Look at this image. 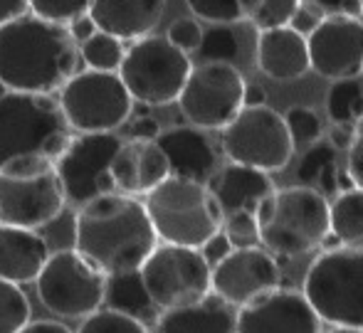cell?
<instances>
[{"label":"cell","mask_w":363,"mask_h":333,"mask_svg":"<svg viewBox=\"0 0 363 333\" xmlns=\"http://www.w3.org/2000/svg\"><path fill=\"white\" fill-rule=\"evenodd\" d=\"M158 237L139 198L101 193L74 213V249L101 274L139 271Z\"/></svg>","instance_id":"cell-1"},{"label":"cell","mask_w":363,"mask_h":333,"mask_svg":"<svg viewBox=\"0 0 363 333\" xmlns=\"http://www.w3.org/2000/svg\"><path fill=\"white\" fill-rule=\"evenodd\" d=\"M79 50L67 28L35 15L0 25V84L5 91L52 94L77 72Z\"/></svg>","instance_id":"cell-2"},{"label":"cell","mask_w":363,"mask_h":333,"mask_svg":"<svg viewBox=\"0 0 363 333\" xmlns=\"http://www.w3.org/2000/svg\"><path fill=\"white\" fill-rule=\"evenodd\" d=\"M259 247L274 257H301L329 237V200L316 188H274L255 210Z\"/></svg>","instance_id":"cell-3"},{"label":"cell","mask_w":363,"mask_h":333,"mask_svg":"<svg viewBox=\"0 0 363 333\" xmlns=\"http://www.w3.org/2000/svg\"><path fill=\"white\" fill-rule=\"evenodd\" d=\"M74 133L52 94H0V168L15 158L40 156L57 163Z\"/></svg>","instance_id":"cell-4"},{"label":"cell","mask_w":363,"mask_h":333,"mask_svg":"<svg viewBox=\"0 0 363 333\" xmlns=\"http://www.w3.org/2000/svg\"><path fill=\"white\" fill-rule=\"evenodd\" d=\"M156 237L166 244L201 249L223 225L216 198L206 183L168 176L144 200Z\"/></svg>","instance_id":"cell-5"},{"label":"cell","mask_w":363,"mask_h":333,"mask_svg":"<svg viewBox=\"0 0 363 333\" xmlns=\"http://www.w3.org/2000/svg\"><path fill=\"white\" fill-rule=\"evenodd\" d=\"M301 294L319 321L363 331V247L324 249L306 269Z\"/></svg>","instance_id":"cell-6"},{"label":"cell","mask_w":363,"mask_h":333,"mask_svg":"<svg viewBox=\"0 0 363 333\" xmlns=\"http://www.w3.org/2000/svg\"><path fill=\"white\" fill-rule=\"evenodd\" d=\"M62 181L52 161L25 156L0 168V225L40 230L62 215Z\"/></svg>","instance_id":"cell-7"},{"label":"cell","mask_w":363,"mask_h":333,"mask_svg":"<svg viewBox=\"0 0 363 333\" xmlns=\"http://www.w3.org/2000/svg\"><path fill=\"white\" fill-rule=\"evenodd\" d=\"M72 133H114L129 121L134 99L116 72H74L57 96Z\"/></svg>","instance_id":"cell-8"},{"label":"cell","mask_w":363,"mask_h":333,"mask_svg":"<svg viewBox=\"0 0 363 333\" xmlns=\"http://www.w3.org/2000/svg\"><path fill=\"white\" fill-rule=\"evenodd\" d=\"M191 57L161 35H146L126 47L119 79L134 101L146 106L173 104L191 74Z\"/></svg>","instance_id":"cell-9"},{"label":"cell","mask_w":363,"mask_h":333,"mask_svg":"<svg viewBox=\"0 0 363 333\" xmlns=\"http://www.w3.org/2000/svg\"><path fill=\"white\" fill-rule=\"evenodd\" d=\"M220 146L230 163L257 168L264 173L282 171L294 158L284 116L272 106H242L225 129H220Z\"/></svg>","instance_id":"cell-10"},{"label":"cell","mask_w":363,"mask_h":333,"mask_svg":"<svg viewBox=\"0 0 363 333\" xmlns=\"http://www.w3.org/2000/svg\"><path fill=\"white\" fill-rule=\"evenodd\" d=\"M35 286L40 304L50 314L82 321L104 304L106 274L86 262L77 249H57L50 252Z\"/></svg>","instance_id":"cell-11"},{"label":"cell","mask_w":363,"mask_h":333,"mask_svg":"<svg viewBox=\"0 0 363 333\" xmlns=\"http://www.w3.org/2000/svg\"><path fill=\"white\" fill-rule=\"evenodd\" d=\"M148 299L156 309L196 304L211 294V264L201 249L181 244H156L139 269Z\"/></svg>","instance_id":"cell-12"},{"label":"cell","mask_w":363,"mask_h":333,"mask_svg":"<svg viewBox=\"0 0 363 333\" xmlns=\"http://www.w3.org/2000/svg\"><path fill=\"white\" fill-rule=\"evenodd\" d=\"M245 77L230 62H201L191 67L178 94L186 121L203 131H220L245 106Z\"/></svg>","instance_id":"cell-13"},{"label":"cell","mask_w":363,"mask_h":333,"mask_svg":"<svg viewBox=\"0 0 363 333\" xmlns=\"http://www.w3.org/2000/svg\"><path fill=\"white\" fill-rule=\"evenodd\" d=\"M119 143L121 138L116 133H77L69 148L55 163L67 203L79 208L101 193H114L109 163Z\"/></svg>","instance_id":"cell-14"},{"label":"cell","mask_w":363,"mask_h":333,"mask_svg":"<svg viewBox=\"0 0 363 333\" xmlns=\"http://www.w3.org/2000/svg\"><path fill=\"white\" fill-rule=\"evenodd\" d=\"M282 269L274 254L264 247H233L228 257L211 266V291L233 309L252 304L255 299L279 289Z\"/></svg>","instance_id":"cell-15"},{"label":"cell","mask_w":363,"mask_h":333,"mask_svg":"<svg viewBox=\"0 0 363 333\" xmlns=\"http://www.w3.org/2000/svg\"><path fill=\"white\" fill-rule=\"evenodd\" d=\"M309 69L324 79H351L363 72V23L349 15L321 18L306 35Z\"/></svg>","instance_id":"cell-16"},{"label":"cell","mask_w":363,"mask_h":333,"mask_svg":"<svg viewBox=\"0 0 363 333\" xmlns=\"http://www.w3.org/2000/svg\"><path fill=\"white\" fill-rule=\"evenodd\" d=\"M235 333H321V321L301 291L274 289L238 309Z\"/></svg>","instance_id":"cell-17"},{"label":"cell","mask_w":363,"mask_h":333,"mask_svg":"<svg viewBox=\"0 0 363 333\" xmlns=\"http://www.w3.org/2000/svg\"><path fill=\"white\" fill-rule=\"evenodd\" d=\"M171 176L166 153L156 141L146 138H129L121 141L109 163V178L114 193L131 198L148 196L156 186H161Z\"/></svg>","instance_id":"cell-18"},{"label":"cell","mask_w":363,"mask_h":333,"mask_svg":"<svg viewBox=\"0 0 363 333\" xmlns=\"http://www.w3.org/2000/svg\"><path fill=\"white\" fill-rule=\"evenodd\" d=\"M156 143L166 153L171 176L208 183L218 171V153L213 141L196 126H173L156 136Z\"/></svg>","instance_id":"cell-19"},{"label":"cell","mask_w":363,"mask_h":333,"mask_svg":"<svg viewBox=\"0 0 363 333\" xmlns=\"http://www.w3.org/2000/svg\"><path fill=\"white\" fill-rule=\"evenodd\" d=\"M255 60L264 77L274 81H294L309 72V52L306 38L294 28L257 30L255 43Z\"/></svg>","instance_id":"cell-20"},{"label":"cell","mask_w":363,"mask_h":333,"mask_svg":"<svg viewBox=\"0 0 363 333\" xmlns=\"http://www.w3.org/2000/svg\"><path fill=\"white\" fill-rule=\"evenodd\" d=\"M166 0H91L89 18L96 30L116 40H141L161 23Z\"/></svg>","instance_id":"cell-21"},{"label":"cell","mask_w":363,"mask_h":333,"mask_svg":"<svg viewBox=\"0 0 363 333\" xmlns=\"http://www.w3.org/2000/svg\"><path fill=\"white\" fill-rule=\"evenodd\" d=\"M206 186L216 198L223 218L230 213H255L257 205L274 191L269 173L240 163L218 168Z\"/></svg>","instance_id":"cell-22"},{"label":"cell","mask_w":363,"mask_h":333,"mask_svg":"<svg viewBox=\"0 0 363 333\" xmlns=\"http://www.w3.org/2000/svg\"><path fill=\"white\" fill-rule=\"evenodd\" d=\"M50 257L48 239L35 230L0 225V279L10 284H30L38 279Z\"/></svg>","instance_id":"cell-23"},{"label":"cell","mask_w":363,"mask_h":333,"mask_svg":"<svg viewBox=\"0 0 363 333\" xmlns=\"http://www.w3.org/2000/svg\"><path fill=\"white\" fill-rule=\"evenodd\" d=\"M238 311L220 301L216 294L196 304L161 311L156 319V333H235Z\"/></svg>","instance_id":"cell-24"},{"label":"cell","mask_w":363,"mask_h":333,"mask_svg":"<svg viewBox=\"0 0 363 333\" xmlns=\"http://www.w3.org/2000/svg\"><path fill=\"white\" fill-rule=\"evenodd\" d=\"M329 232L344 247H363V188L336 193L329 205Z\"/></svg>","instance_id":"cell-25"},{"label":"cell","mask_w":363,"mask_h":333,"mask_svg":"<svg viewBox=\"0 0 363 333\" xmlns=\"http://www.w3.org/2000/svg\"><path fill=\"white\" fill-rule=\"evenodd\" d=\"M104 301L109 304V309L121 311L129 316H148L156 306L148 299L144 284H141L139 271H129V274H114L106 276V289H104Z\"/></svg>","instance_id":"cell-26"},{"label":"cell","mask_w":363,"mask_h":333,"mask_svg":"<svg viewBox=\"0 0 363 333\" xmlns=\"http://www.w3.org/2000/svg\"><path fill=\"white\" fill-rule=\"evenodd\" d=\"M326 111L334 124L354 126L363 116V84L359 77L331 81L326 91Z\"/></svg>","instance_id":"cell-27"},{"label":"cell","mask_w":363,"mask_h":333,"mask_svg":"<svg viewBox=\"0 0 363 333\" xmlns=\"http://www.w3.org/2000/svg\"><path fill=\"white\" fill-rule=\"evenodd\" d=\"M77 50H79V60L86 64V69L96 72H119L121 60H124L126 52L121 40H116L114 35L101 33V30H96L82 45H77Z\"/></svg>","instance_id":"cell-28"},{"label":"cell","mask_w":363,"mask_h":333,"mask_svg":"<svg viewBox=\"0 0 363 333\" xmlns=\"http://www.w3.org/2000/svg\"><path fill=\"white\" fill-rule=\"evenodd\" d=\"M203 62H230L240 57V38L233 25H211L203 30L201 47L196 50Z\"/></svg>","instance_id":"cell-29"},{"label":"cell","mask_w":363,"mask_h":333,"mask_svg":"<svg viewBox=\"0 0 363 333\" xmlns=\"http://www.w3.org/2000/svg\"><path fill=\"white\" fill-rule=\"evenodd\" d=\"M30 299L23 286L0 279V333H18L30 321Z\"/></svg>","instance_id":"cell-30"},{"label":"cell","mask_w":363,"mask_h":333,"mask_svg":"<svg viewBox=\"0 0 363 333\" xmlns=\"http://www.w3.org/2000/svg\"><path fill=\"white\" fill-rule=\"evenodd\" d=\"M74 333H148L146 324L136 316L121 314L114 309H96L84 316Z\"/></svg>","instance_id":"cell-31"},{"label":"cell","mask_w":363,"mask_h":333,"mask_svg":"<svg viewBox=\"0 0 363 333\" xmlns=\"http://www.w3.org/2000/svg\"><path fill=\"white\" fill-rule=\"evenodd\" d=\"M329 166H336V148L329 141H316L306 148V153L301 156L299 166H296V181L301 186L314 188L319 176Z\"/></svg>","instance_id":"cell-32"},{"label":"cell","mask_w":363,"mask_h":333,"mask_svg":"<svg viewBox=\"0 0 363 333\" xmlns=\"http://www.w3.org/2000/svg\"><path fill=\"white\" fill-rule=\"evenodd\" d=\"M91 0H30V15L67 28L72 20L89 13Z\"/></svg>","instance_id":"cell-33"},{"label":"cell","mask_w":363,"mask_h":333,"mask_svg":"<svg viewBox=\"0 0 363 333\" xmlns=\"http://www.w3.org/2000/svg\"><path fill=\"white\" fill-rule=\"evenodd\" d=\"M284 124L289 129V136L294 143H311L321 141V133H324V124H321L319 114L309 106H289L287 114H284Z\"/></svg>","instance_id":"cell-34"},{"label":"cell","mask_w":363,"mask_h":333,"mask_svg":"<svg viewBox=\"0 0 363 333\" xmlns=\"http://www.w3.org/2000/svg\"><path fill=\"white\" fill-rule=\"evenodd\" d=\"M186 5L198 20L211 25H235L245 20L238 0H186Z\"/></svg>","instance_id":"cell-35"},{"label":"cell","mask_w":363,"mask_h":333,"mask_svg":"<svg viewBox=\"0 0 363 333\" xmlns=\"http://www.w3.org/2000/svg\"><path fill=\"white\" fill-rule=\"evenodd\" d=\"M299 8H301V0H262L257 13L250 18V23L257 30L284 28V25L291 23V18H294Z\"/></svg>","instance_id":"cell-36"},{"label":"cell","mask_w":363,"mask_h":333,"mask_svg":"<svg viewBox=\"0 0 363 333\" xmlns=\"http://www.w3.org/2000/svg\"><path fill=\"white\" fill-rule=\"evenodd\" d=\"M220 230H223V235L230 239V244H233V247H255V244H259L257 220H255V213H230V215H225Z\"/></svg>","instance_id":"cell-37"},{"label":"cell","mask_w":363,"mask_h":333,"mask_svg":"<svg viewBox=\"0 0 363 333\" xmlns=\"http://www.w3.org/2000/svg\"><path fill=\"white\" fill-rule=\"evenodd\" d=\"M168 43L176 45L181 52L191 55L201 47V40H203V28L201 23H196L193 18H178L176 23L168 28Z\"/></svg>","instance_id":"cell-38"},{"label":"cell","mask_w":363,"mask_h":333,"mask_svg":"<svg viewBox=\"0 0 363 333\" xmlns=\"http://www.w3.org/2000/svg\"><path fill=\"white\" fill-rule=\"evenodd\" d=\"M346 151H349V158H346L344 171L351 176L356 188H363V116L354 124V136Z\"/></svg>","instance_id":"cell-39"},{"label":"cell","mask_w":363,"mask_h":333,"mask_svg":"<svg viewBox=\"0 0 363 333\" xmlns=\"http://www.w3.org/2000/svg\"><path fill=\"white\" fill-rule=\"evenodd\" d=\"M301 5L311 8L321 18H334V15L359 18L361 15V0H301Z\"/></svg>","instance_id":"cell-40"},{"label":"cell","mask_w":363,"mask_h":333,"mask_svg":"<svg viewBox=\"0 0 363 333\" xmlns=\"http://www.w3.org/2000/svg\"><path fill=\"white\" fill-rule=\"evenodd\" d=\"M230 249H233V244H230V239L225 237L223 230H220V232H216L211 239H208L206 244H203V247H201V254L206 257V262H208V264L216 266V264L220 262V259L228 257Z\"/></svg>","instance_id":"cell-41"},{"label":"cell","mask_w":363,"mask_h":333,"mask_svg":"<svg viewBox=\"0 0 363 333\" xmlns=\"http://www.w3.org/2000/svg\"><path fill=\"white\" fill-rule=\"evenodd\" d=\"M319 20H321V15H316L311 8H306V5H301V8L296 10V15H294V18H291L289 28H294L296 33H299V35H304V38H306V35H309L311 30L316 28V23H319Z\"/></svg>","instance_id":"cell-42"},{"label":"cell","mask_w":363,"mask_h":333,"mask_svg":"<svg viewBox=\"0 0 363 333\" xmlns=\"http://www.w3.org/2000/svg\"><path fill=\"white\" fill-rule=\"evenodd\" d=\"M67 33H69V38H72L77 45H82L84 40H89L91 35L96 33V25H94V20H91L89 15H82V18H77V20H72V23L67 25Z\"/></svg>","instance_id":"cell-43"},{"label":"cell","mask_w":363,"mask_h":333,"mask_svg":"<svg viewBox=\"0 0 363 333\" xmlns=\"http://www.w3.org/2000/svg\"><path fill=\"white\" fill-rule=\"evenodd\" d=\"M161 133V126L153 116H139L131 124V138H146V141H156V136Z\"/></svg>","instance_id":"cell-44"},{"label":"cell","mask_w":363,"mask_h":333,"mask_svg":"<svg viewBox=\"0 0 363 333\" xmlns=\"http://www.w3.org/2000/svg\"><path fill=\"white\" fill-rule=\"evenodd\" d=\"M30 13V0H0V25Z\"/></svg>","instance_id":"cell-45"},{"label":"cell","mask_w":363,"mask_h":333,"mask_svg":"<svg viewBox=\"0 0 363 333\" xmlns=\"http://www.w3.org/2000/svg\"><path fill=\"white\" fill-rule=\"evenodd\" d=\"M336 178H339V166H329L324 173L319 176V181H316V191L321 193V196H336L339 193V183H336Z\"/></svg>","instance_id":"cell-46"},{"label":"cell","mask_w":363,"mask_h":333,"mask_svg":"<svg viewBox=\"0 0 363 333\" xmlns=\"http://www.w3.org/2000/svg\"><path fill=\"white\" fill-rule=\"evenodd\" d=\"M351 136H354V126L349 124H334L329 129V143L336 151H346L351 143Z\"/></svg>","instance_id":"cell-47"},{"label":"cell","mask_w":363,"mask_h":333,"mask_svg":"<svg viewBox=\"0 0 363 333\" xmlns=\"http://www.w3.org/2000/svg\"><path fill=\"white\" fill-rule=\"evenodd\" d=\"M18 333H72L60 321H28Z\"/></svg>","instance_id":"cell-48"},{"label":"cell","mask_w":363,"mask_h":333,"mask_svg":"<svg viewBox=\"0 0 363 333\" xmlns=\"http://www.w3.org/2000/svg\"><path fill=\"white\" fill-rule=\"evenodd\" d=\"M267 94L259 84H245V106H262Z\"/></svg>","instance_id":"cell-49"},{"label":"cell","mask_w":363,"mask_h":333,"mask_svg":"<svg viewBox=\"0 0 363 333\" xmlns=\"http://www.w3.org/2000/svg\"><path fill=\"white\" fill-rule=\"evenodd\" d=\"M259 3H262V0H238V5H240V13H242V18H245V20H250V18H252V15L257 13Z\"/></svg>","instance_id":"cell-50"},{"label":"cell","mask_w":363,"mask_h":333,"mask_svg":"<svg viewBox=\"0 0 363 333\" xmlns=\"http://www.w3.org/2000/svg\"><path fill=\"white\" fill-rule=\"evenodd\" d=\"M336 183H339V193L354 188V181H351V176L346 171H339V178H336Z\"/></svg>","instance_id":"cell-51"},{"label":"cell","mask_w":363,"mask_h":333,"mask_svg":"<svg viewBox=\"0 0 363 333\" xmlns=\"http://www.w3.org/2000/svg\"><path fill=\"white\" fill-rule=\"evenodd\" d=\"M326 333H363L361 329H339V326H331V331Z\"/></svg>","instance_id":"cell-52"},{"label":"cell","mask_w":363,"mask_h":333,"mask_svg":"<svg viewBox=\"0 0 363 333\" xmlns=\"http://www.w3.org/2000/svg\"><path fill=\"white\" fill-rule=\"evenodd\" d=\"M359 77H361V84H363V72H361V74H359Z\"/></svg>","instance_id":"cell-53"},{"label":"cell","mask_w":363,"mask_h":333,"mask_svg":"<svg viewBox=\"0 0 363 333\" xmlns=\"http://www.w3.org/2000/svg\"><path fill=\"white\" fill-rule=\"evenodd\" d=\"M361 15H363V0H361Z\"/></svg>","instance_id":"cell-54"}]
</instances>
